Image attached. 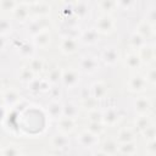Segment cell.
<instances>
[{
    "label": "cell",
    "instance_id": "obj_30",
    "mask_svg": "<svg viewBox=\"0 0 156 156\" xmlns=\"http://www.w3.org/2000/svg\"><path fill=\"white\" fill-rule=\"evenodd\" d=\"M62 68L61 67H58V66H56V67H54V68H51L50 69V72L48 73V80H49V83L51 84V85H56V84H58V83H61V78H62Z\"/></svg>",
    "mask_w": 156,
    "mask_h": 156
},
{
    "label": "cell",
    "instance_id": "obj_27",
    "mask_svg": "<svg viewBox=\"0 0 156 156\" xmlns=\"http://www.w3.org/2000/svg\"><path fill=\"white\" fill-rule=\"evenodd\" d=\"M135 140V135L134 133L132 132V129L129 128H123L118 132L117 134V138H116V141L118 144H124V143H130V141H134Z\"/></svg>",
    "mask_w": 156,
    "mask_h": 156
},
{
    "label": "cell",
    "instance_id": "obj_6",
    "mask_svg": "<svg viewBox=\"0 0 156 156\" xmlns=\"http://www.w3.org/2000/svg\"><path fill=\"white\" fill-rule=\"evenodd\" d=\"M147 88V83L144 78L143 74H139V73H135V74H132L128 79V89L132 91V93H143L145 91Z\"/></svg>",
    "mask_w": 156,
    "mask_h": 156
},
{
    "label": "cell",
    "instance_id": "obj_7",
    "mask_svg": "<svg viewBox=\"0 0 156 156\" xmlns=\"http://www.w3.org/2000/svg\"><path fill=\"white\" fill-rule=\"evenodd\" d=\"M77 143H78L82 147L89 149V147L96 146V145L99 144V136L91 134V133L88 132V130H83V132H80V133L78 134V136H77Z\"/></svg>",
    "mask_w": 156,
    "mask_h": 156
},
{
    "label": "cell",
    "instance_id": "obj_44",
    "mask_svg": "<svg viewBox=\"0 0 156 156\" xmlns=\"http://www.w3.org/2000/svg\"><path fill=\"white\" fill-rule=\"evenodd\" d=\"M144 21L147 22L150 26L155 27V22H156V12H155V7H150V9L146 11Z\"/></svg>",
    "mask_w": 156,
    "mask_h": 156
},
{
    "label": "cell",
    "instance_id": "obj_31",
    "mask_svg": "<svg viewBox=\"0 0 156 156\" xmlns=\"http://www.w3.org/2000/svg\"><path fill=\"white\" fill-rule=\"evenodd\" d=\"M30 71L34 73V74H38L43 71L44 68V60L41 57H37V56H33L32 58H29L28 61V65H27Z\"/></svg>",
    "mask_w": 156,
    "mask_h": 156
},
{
    "label": "cell",
    "instance_id": "obj_20",
    "mask_svg": "<svg viewBox=\"0 0 156 156\" xmlns=\"http://www.w3.org/2000/svg\"><path fill=\"white\" fill-rule=\"evenodd\" d=\"M21 98H22L21 94L16 89H13V88L7 89L2 94V100H4L5 105H7V106H15V105H17L21 101Z\"/></svg>",
    "mask_w": 156,
    "mask_h": 156
},
{
    "label": "cell",
    "instance_id": "obj_18",
    "mask_svg": "<svg viewBox=\"0 0 156 156\" xmlns=\"http://www.w3.org/2000/svg\"><path fill=\"white\" fill-rule=\"evenodd\" d=\"M62 105L58 100H52L46 106V112H48V116L51 118V119H60L62 117Z\"/></svg>",
    "mask_w": 156,
    "mask_h": 156
},
{
    "label": "cell",
    "instance_id": "obj_35",
    "mask_svg": "<svg viewBox=\"0 0 156 156\" xmlns=\"http://www.w3.org/2000/svg\"><path fill=\"white\" fill-rule=\"evenodd\" d=\"M87 130L90 132L94 135L100 136L105 132V126L101 122H89L88 126H87Z\"/></svg>",
    "mask_w": 156,
    "mask_h": 156
},
{
    "label": "cell",
    "instance_id": "obj_42",
    "mask_svg": "<svg viewBox=\"0 0 156 156\" xmlns=\"http://www.w3.org/2000/svg\"><path fill=\"white\" fill-rule=\"evenodd\" d=\"M144 78H145L147 85L149 84L150 85H155L156 84V69H155V67H150L146 71V73L144 74Z\"/></svg>",
    "mask_w": 156,
    "mask_h": 156
},
{
    "label": "cell",
    "instance_id": "obj_25",
    "mask_svg": "<svg viewBox=\"0 0 156 156\" xmlns=\"http://www.w3.org/2000/svg\"><path fill=\"white\" fill-rule=\"evenodd\" d=\"M124 63H126V66L129 69H133V71L139 69L140 66L143 65L136 52H129V54H127V56L124 58Z\"/></svg>",
    "mask_w": 156,
    "mask_h": 156
},
{
    "label": "cell",
    "instance_id": "obj_40",
    "mask_svg": "<svg viewBox=\"0 0 156 156\" xmlns=\"http://www.w3.org/2000/svg\"><path fill=\"white\" fill-rule=\"evenodd\" d=\"M135 5H136V2L132 1V0H118V1H116L117 9H121V10H124V11H132Z\"/></svg>",
    "mask_w": 156,
    "mask_h": 156
},
{
    "label": "cell",
    "instance_id": "obj_4",
    "mask_svg": "<svg viewBox=\"0 0 156 156\" xmlns=\"http://www.w3.org/2000/svg\"><path fill=\"white\" fill-rule=\"evenodd\" d=\"M79 68L87 74H91L99 69V61L93 55H84L79 60Z\"/></svg>",
    "mask_w": 156,
    "mask_h": 156
},
{
    "label": "cell",
    "instance_id": "obj_12",
    "mask_svg": "<svg viewBox=\"0 0 156 156\" xmlns=\"http://www.w3.org/2000/svg\"><path fill=\"white\" fill-rule=\"evenodd\" d=\"M133 108L138 115H147L151 108V100L146 96H138L133 100Z\"/></svg>",
    "mask_w": 156,
    "mask_h": 156
},
{
    "label": "cell",
    "instance_id": "obj_3",
    "mask_svg": "<svg viewBox=\"0 0 156 156\" xmlns=\"http://www.w3.org/2000/svg\"><path fill=\"white\" fill-rule=\"evenodd\" d=\"M122 118V115L119 110L115 106H110L106 110L102 111V124L106 127H113L116 126Z\"/></svg>",
    "mask_w": 156,
    "mask_h": 156
},
{
    "label": "cell",
    "instance_id": "obj_39",
    "mask_svg": "<svg viewBox=\"0 0 156 156\" xmlns=\"http://www.w3.org/2000/svg\"><path fill=\"white\" fill-rule=\"evenodd\" d=\"M12 23L7 18H0V35H7L12 32Z\"/></svg>",
    "mask_w": 156,
    "mask_h": 156
},
{
    "label": "cell",
    "instance_id": "obj_28",
    "mask_svg": "<svg viewBox=\"0 0 156 156\" xmlns=\"http://www.w3.org/2000/svg\"><path fill=\"white\" fill-rule=\"evenodd\" d=\"M35 78V74L30 71V68L28 66H24L22 68H20V71L17 72V79L24 84H28L29 82H32Z\"/></svg>",
    "mask_w": 156,
    "mask_h": 156
},
{
    "label": "cell",
    "instance_id": "obj_26",
    "mask_svg": "<svg viewBox=\"0 0 156 156\" xmlns=\"http://www.w3.org/2000/svg\"><path fill=\"white\" fill-rule=\"evenodd\" d=\"M101 151L107 156H115L118 152V143L113 139H107L101 145Z\"/></svg>",
    "mask_w": 156,
    "mask_h": 156
},
{
    "label": "cell",
    "instance_id": "obj_8",
    "mask_svg": "<svg viewBox=\"0 0 156 156\" xmlns=\"http://www.w3.org/2000/svg\"><path fill=\"white\" fill-rule=\"evenodd\" d=\"M78 44H79L78 39L62 35L60 41V50L65 55H72L78 50Z\"/></svg>",
    "mask_w": 156,
    "mask_h": 156
},
{
    "label": "cell",
    "instance_id": "obj_34",
    "mask_svg": "<svg viewBox=\"0 0 156 156\" xmlns=\"http://www.w3.org/2000/svg\"><path fill=\"white\" fill-rule=\"evenodd\" d=\"M146 44V41H145V39L144 38H141L138 33H132L130 34V37H129V45H130V48H133V49H136V50H139L143 45H145Z\"/></svg>",
    "mask_w": 156,
    "mask_h": 156
},
{
    "label": "cell",
    "instance_id": "obj_41",
    "mask_svg": "<svg viewBox=\"0 0 156 156\" xmlns=\"http://www.w3.org/2000/svg\"><path fill=\"white\" fill-rule=\"evenodd\" d=\"M141 135L144 136V139H146V141L154 140L155 136H156V128H155V124L151 123L146 129H144V130L141 132Z\"/></svg>",
    "mask_w": 156,
    "mask_h": 156
},
{
    "label": "cell",
    "instance_id": "obj_48",
    "mask_svg": "<svg viewBox=\"0 0 156 156\" xmlns=\"http://www.w3.org/2000/svg\"><path fill=\"white\" fill-rule=\"evenodd\" d=\"M50 93H51V96H52L55 100L61 96V91H60V89L56 88V87H55V88H51V89H50Z\"/></svg>",
    "mask_w": 156,
    "mask_h": 156
},
{
    "label": "cell",
    "instance_id": "obj_11",
    "mask_svg": "<svg viewBox=\"0 0 156 156\" xmlns=\"http://www.w3.org/2000/svg\"><path fill=\"white\" fill-rule=\"evenodd\" d=\"M107 91H108V87L105 82L98 80V82H94L90 85V96L96 101L101 100V99H105L106 95H107Z\"/></svg>",
    "mask_w": 156,
    "mask_h": 156
},
{
    "label": "cell",
    "instance_id": "obj_24",
    "mask_svg": "<svg viewBox=\"0 0 156 156\" xmlns=\"http://www.w3.org/2000/svg\"><path fill=\"white\" fill-rule=\"evenodd\" d=\"M48 29L46 28V23H45V20L44 18H39V20H33L29 26H28V34H30L32 37L37 35L38 33L43 32Z\"/></svg>",
    "mask_w": 156,
    "mask_h": 156
},
{
    "label": "cell",
    "instance_id": "obj_51",
    "mask_svg": "<svg viewBox=\"0 0 156 156\" xmlns=\"http://www.w3.org/2000/svg\"><path fill=\"white\" fill-rule=\"evenodd\" d=\"M20 156H28V155H26V154H21Z\"/></svg>",
    "mask_w": 156,
    "mask_h": 156
},
{
    "label": "cell",
    "instance_id": "obj_32",
    "mask_svg": "<svg viewBox=\"0 0 156 156\" xmlns=\"http://www.w3.org/2000/svg\"><path fill=\"white\" fill-rule=\"evenodd\" d=\"M118 152H121L124 156H132V155H134L136 152V144H135V141L118 144Z\"/></svg>",
    "mask_w": 156,
    "mask_h": 156
},
{
    "label": "cell",
    "instance_id": "obj_2",
    "mask_svg": "<svg viewBox=\"0 0 156 156\" xmlns=\"http://www.w3.org/2000/svg\"><path fill=\"white\" fill-rule=\"evenodd\" d=\"M79 79H80V74L77 69L68 68V69L62 71L61 83L66 89H73L74 87H77L79 83Z\"/></svg>",
    "mask_w": 156,
    "mask_h": 156
},
{
    "label": "cell",
    "instance_id": "obj_38",
    "mask_svg": "<svg viewBox=\"0 0 156 156\" xmlns=\"http://www.w3.org/2000/svg\"><path fill=\"white\" fill-rule=\"evenodd\" d=\"M87 117H88L89 122H101L102 123V111L99 108L89 110L87 113Z\"/></svg>",
    "mask_w": 156,
    "mask_h": 156
},
{
    "label": "cell",
    "instance_id": "obj_16",
    "mask_svg": "<svg viewBox=\"0 0 156 156\" xmlns=\"http://www.w3.org/2000/svg\"><path fill=\"white\" fill-rule=\"evenodd\" d=\"M136 54L141 63H150L154 61V57H155V48L152 44H145L138 50Z\"/></svg>",
    "mask_w": 156,
    "mask_h": 156
},
{
    "label": "cell",
    "instance_id": "obj_45",
    "mask_svg": "<svg viewBox=\"0 0 156 156\" xmlns=\"http://www.w3.org/2000/svg\"><path fill=\"white\" fill-rule=\"evenodd\" d=\"M40 80L39 78H34L32 82H29L27 85H28V90L32 93V94H38L40 93Z\"/></svg>",
    "mask_w": 156,
    "mask_h": 156
},
{
    "label": "cell",
    "instance_id": "obj_33",
    "mask_svg": "<svg viewBox=\"0 0 156 156\" xmlns=\"http://www.w3.org/2000/svg\"><path fill=\"white\" fill-rule=\"evenodd\" d=\"M98 7L104 12L102 15H110L111 12H113L117 9L116 1H113V0H101L98 2Z\"/></svg>",
    "mask_w": 156,
    "mask_h": 156
},
{
    "label": "cell",
    "instance_id": "obj_13",
    "mask_svg": "<svg viewBox=\"0 0 156 156\" xmlns=\"http://www.w3.org/2000/svg\"><path fill=\"white\" fill-rule=\"evenodd\" d=\"M78 41L84 45H95L99 41V33L95 30V28L82 30L78 37Z\"/></svg>",
    "mask_w": 156,
    "mask_h": 156
},
{
    "label": "cell",
    "instance_id": "obj_21",
    "mask_svg": "<svg viewBox=\"0 0 156 156\" xmlns=\"http://www.w3.org/2000/svg\"><path fill=\"white\" fill-rule=\"evenodd\" d=\"M135 33H138V34H139L141 38H144V39H149V38L154 37V34H155V27L150 26L147 22H145V21L143 20V21H140L139 24L136 26Z\"/></svg>",
    "mask_w": 156,
    "mask_h": 156
},
{
    "label": "cell",
    "instance_id": "obj_19",
    "mask_svg": "<svg viewBox=\"0 0 156 156\" xmlns=\"http://www.w3.org/2000/svg\"><path fill=\"white\" fill-rule=\"evenodd\" d=\"M51 145L56 150H66L69 146V138L66 134L56 133L51 138Z\"/></svg>",
    "mask_w": 156,
    "mask_h": 156
},
{
    "label": "cell",
    "instance_id": "obj_10",
    "mask_svg": "<svg viewBox=\"0 0 156 156\" xmlns=\"http://www.w3.org/2000/svg\"><path fill=\"white\" fill-rule=\"evenodd\" d=\"M12 16L20 23L27 22L30 16V9H29L28 2H18L16 9L12 11Z\"/></svg>",
    "mask_w": 156,
    "mask_h": 156
},
{
    "label": "cell",
    "instance_id": "obj_43",
    "mask_svg": "<svg viewBox=\"0 0 156 156\" xmlns=\"http://www.w3.org/2000/svg\"><path fill=\"white\" fill-rule=\"evenodd\" d=\"M17 4L18 2L17 1H13V0H0V10L12 12L16 9Z\"/></svg>",
    "mask_w": 156,
    "mask_h": 156
},
{
    "label": "cell",
    "instance_id": "obj_50",
    "mask_svg": "<svg viewBox=\"0 0 156 156\" xmlns=\"http://www.w3.org/2000/svg\"><path fill=\"white\" fill-rule=\"evenodd\" d=\"M91 156H107L105 152H102L101 150H98V151H94L93 154H91Z\"/></svg>",
    "mask_w": 156,
    "mask_h": 156
},
{
    "label": "cell",
    "instance_id": "obj_17",
    "mask_svg": "<svg viewBox=\"0 0 156 156\" xmlns=\"http://www.w3.org/2000/svg\"><path fill=\"white\" fill-rule=\"evenodd\" d=\"M74 129H76V119L67 118V117H61L60 119H57V130H58V133L68 135Z\"/></svg>",
    "mask_w": 156,
    "mask_h": 156
},
{
    "label": "cell",
    "instance_id": "obj_49",
    "mask_svg": "<svg viewBox=\"0 0 156 156\" xmlns=\"http://www.w3.org/2000/svg\"><path fill=\"white\" fill-rule=\"evenodd\" d=\"M6 44H7V41H6V38H5L4 35H0V52L5 50V48H6Z\"/></svg>",
    "mask_w": 156,
    "mask_h": 156
},
{
    "label": "cell",
    "instance_id": "obj_36",
    "mask_svg": "<svg viewBox=\"0 0 156 156\" xmlns=\"http://www.w3.org/2000/svg\"><path fill=\"white\" fill-rule=\"evenodd\" d=\"M20 155H21V150L15 144H10L6 147L1 149V154H0V156H20Z\"/></svg>",
    "mask_w": 156,
    "mask_h": 156
},
{
    "label": "cell",
    "instance_id": "obj_52",
    "mask_svg": "<svg viewBox=\"0 0 156 156\" xmlns=\"http://www.w3.org/2000/svg\"><path fill=\"white\" fill-rule=\"evenodd\" d=\"M0 154H1V149H0Z\"/></svg>",
    "mask_w": 156,
    "mask_h": 156
},
{
    "label": "cell",
    "instance_id": "obj_37",
    "mask_svg": "<svg viewBox=\"0 0 156 156\" xmlns=\"http://www.w3.org/2000/svg\"><path fill=\"white\" fill-rule=\"evenodd\" d=\"M63 28H67V29L79 28V20L74 15H71L68 17H65V20H63Z\"/></svg>",
    "mask_w": 156,
    "mask_h": 156
},
{
    "label": "cell",
    "instance_id": "obj_29",
    "mask_svg": "<svg viewBox=\"0 0 156 156\" xmlns=\"http://www.w3.org/2000/svg\"><path fill=\"white\" fill-rule=\"evenodd\" d=\"M152 123L151 118L149 115H138V117L134 119V126L135 128L141 133L144 129H146L150 124Z\"/></svg>",
    "mask_w": 156,
    "mask_h": 156
},
{
    "label": "cell",
    "instance_id": "obj_9",
    "mask_svg": "<svg viewBox=\"0 0 156 156\" xmlns=\"http://www.w3.org/2000/svg\"><path fill=\"white\" fill-rule=\"evenodd\" d=\"M71 7H72V13L79 21L85 20L90 13V6L87 1H73L71 2Z\"/></svg>",
    "mask_w": 156,
    "mask_h": 156
},
{
    "label": "cell",
    "instance_id": "obj_1",
    "mask_svg": "<svg viewBox=\"0 0 156 156\" xmlns=\"http://www.w3.org/2000/svg\"><path fill=\"white\" fill-rule=\"evenodd\" d=\"M115 29V20L111 15H101L95 22V30L99 34H108Z\"/></svg>",
    "mask_w": 156,
    "mask_h": 156
},
{
    "label": "cell",
    "instance_id": "obj_5",
    "mask_svg": "<svg viewBox=\"0 0 156 156\" xmlns=\"http://www.w3.org/2000/svg\"><path fill=\"white\" fill-rule=\"evenodd\" d=\"M100 58L101 61L107 65V66H113L118 62L119 60V52H118V49L113 45H110V46H106L104 48V50L101 51V55H100Z\"/></svg>",
    "mask_w": 156,
    "mask_h": 156
},
{
    "label": "cell",
    "instance_id": "obj_46",
    "mask_svg": "<svg viewBox=\"0 0 156 156\" xmlns=\"http://www.w3.org/2000/svg\"><path fill=\"white\" fill-rule=\"evenodd\" d=\"M146 155L147 156H155L156 155V141L154 140H149L146 141Z\"/></svg>",
    "mask_w": 156,
    "mask_h": 156
},
{
    "label": "cell",
    "instance_id": "obj_23",
    "mask_svg": "<svg viewBox=\"0 0 156 156\" xmlns=\"http://www.w3.org/2000/svg\"><path fill=\"white\" fill-rule=\"evenodd\" d=\"M17 52L21 57L23 58H32L34 56V52H35V48L32 43H28V41H22L18 46H17Z\"/></svg>",
    "mask_w": 156,
    "mask_h": 156
},
{
    "label": "cell",
    "instance_id": "obj_14",
    "mask_svg": "<svg viewBox=\"0 0 156 156\" xmlns=\"http://www.w3.org/2000/svg\"><path fill=\"white\" fill-rule=\"evenodd\" d=\"M32 44L34 45V48H39V49H45L49 46L50 41H51V33L49 32V29H45L40 33H38L37 35L32 37Z\"/></svg>",
    "mask_w": 156,
    "mask_h": 156
},
{
    "label": "cell",
    "instance_id": "obj_47",
    "mask_svg": "<svg viewBox=\"0 0 156 156\" xmlns=\"http://www.w3.org/2000/svg\"><path fill=\"white\" fill-rule=\"evenodd\" d=\"M51 88H52V85L49 83L48 79H41V80H40V93L50 91Z\"/></svg>",
    "mask_w": 156,
    "mask_h": 156
},
{
    "label": "cell",
    "instance_id": "obj_22",
    "mask_svg": "<svg viewBox=\"0 0 156 156\" xmlns=\"http://www.w3.org/2000/svg\"><path fill=\"white\" fill-rule=\"evenodd\" d=\"M79 115V107L76 102L73 101H67L62 105V117H67V118H73L76 119V117Z\"/></svg>",
    "mask_w": 156,
    "mask_h": 156
},
{
    "label": "cell",
    "instance_id": "obj_15",
    "mask_svg": "<svg viewBox=\"0 0 156 156\" xmlns=\"http://www.w3.org/2000/svg\"><path fill=\"white\" fill-rule=\"evenodd\" d=\"M30 11H33L37 16H39L40 18L48 16L51 11V6L49 2L45 1H34V2H28Z\"/></svg>",
    "mask_w": 156,
    "mask_h": 156
}]
</instances>
